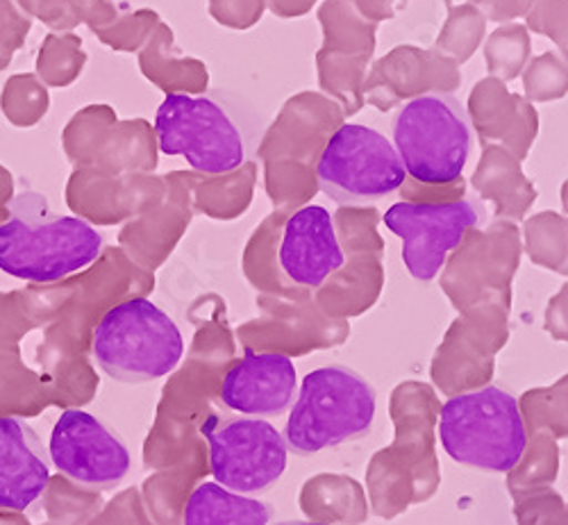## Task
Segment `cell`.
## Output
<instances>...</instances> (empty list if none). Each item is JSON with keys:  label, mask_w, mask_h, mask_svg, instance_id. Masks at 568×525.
<instances>
[{"label": "cell", "mask_w": 568, "mask_h": 525, "mask_svg": "<svg viewBox=\"0 0 568 525\" xmlns=\"http://www.w3.org/2000/svg\"><path fill=\"white\" fill-rule=\"evenodd\" d=\"M444 451L459 464L507 473L524 460L528 430L511 394L483 387L453 396L439 416Z\"/></svg>", "instance_id": "3957f363"}, {"label": "cell", "mask_w": 568, "mask_h": 525, "mask_svg": "<svg viewBox=\"0 0 568 525\" xmlns=\"http://www.w3.org/2000/svg\"><path fill=\"white\" fill-rule=\"evenodd\" d=\"M93 357L125 385H141L169 375L184 355V340L175 321L146 299L114 305L93 330Z\"/></svg>", "instance_id": "277c9868"}, {"label": "cell", "mask_w": 568, "mask_h": 525, "mask_svg": "<svg viewBox=\"0 0 568 525\" xmlns=\"http://www.w3.org/2000/svg\"><path fill=\"white\" fill-rule=\"evenodd\" d=\"M405 175L394 143L383 132L353 123L327 139L316 164L321 189L339 205L383 201L403 186Z\"/></svg>", "instance_id": "52a82bcc"}, {"label": "cell", "mask_w": 568, "mask_h": 525, "mask_svg": "<svg viewBox=\"0 0 568 525\" xmlns=\"http://www.w3.org/2000/svg\"><path fill=\"white\" fill-rule=\"evenodd\" d=\"M296 366L282 353H248L223 377L221 401L242 416H280L296 398Z\"/></svg>", "instance_id": "7c38bea8"}, {"label": "cell", "mask_w": 568, "mask_h": 525, "mask_svg": "<svg viewBox=\"0 0 568 525\" xmlns=\"http://www.w3.org/2000/svg\"><path fill=\"white\" fill-rule=\"evenodd\" d=\"M480 223V208L473 201L396 203L385 214V225L403 239V262L412 277H437L450 251L464 234Z\"/></svg>", "instance_id": "9c48e42d"}, {"label": "cell", "mask_w": 568, "mask_h": 525, "mask_svg": "<svg viewBox=\"0 0 568 525\" xmlns=\"http://www.w3.org/2000/svg\"><path fill=\"white\" fill-rule=\"evenodd\" d=\"M12 216L0 223V271L30 282H58L103 253L101 232L78 216L49 214L43 201L19 196Z\"/></svg>", "instance_id": "6da1fadb"}, {"label": "cell", "mask_w": 568, "mask_h": 525, "mask_svg": "<svg viewBox=\"0 0 568 525\" xmlns=\"http://www.w3.org/2000/svg\"><path fill=\"white\" fill-rule=\"evenodd\" d=\"M155 132L164 155H180L201 173H230L248 158L246 132L223 93H169L158 110Z\"/></svg>", "instance_id": "8992f818"}, {"label": "cell", "mask_w": 568, "mask_h": 525, "mask_svg": "<svg viewBox=\"0 0 568 525\" xmlns=\"http://www.w3.org/2000/svg\"><path fill=\"white\" fill-rule=\"evenodd\" d=\"M277 525H325V523H314V521H282Z\"/></svg>", "instance_id": "9a60e30c"}, {"label": "cell", "mask_w": 568, "mask_h": 525, "mask_svg": "<svg viewBox=\"0 0 568 525\" xmlns=\"http://www.w3.org/2000/svg\"><path fill=\"white\" fill-rule=\"evenodd\" d=\"M394 147L416 182L439 186L459 180L473 147L464 105L442 91L416 95L394 119Z\"/></svg>", "instance_id": "5b68a950"}, {"label": "cell", "mask_w": 568, "mask_h": 525, "mask_svg": "<svg viewBox=\"0 0 568 525\" xmlns=\"http://www.w3.org/2000/svg\"><path fill=\"white\" fill-rule=\"evenodd\" d=\"M277 264L284 277L301 286H321L346 264L333 216L321 205H305L282 228Z\"/></svg>", "instance_id": "8fae6325"}, {"label": "cell", "mask_w": 568, "mask_h": 525, "mask_svg": "<svg viewBox=\"0 0 568 525\" xmlns=\"http://www.w3.org/2000/svg\"><path fill=\"white\" fill-rule=\"evenodd\" d=\"M375 410L377 396L366 377L342 364L321 366L303 377L284 440L296 455H316L366 437Z\"/></svg>", "instance_id": "7a4b0ae2"}, {"label": "cell", "mask_w": 568, "mask_h": 525, "mask_svg": "<svg viewBox=\"0 0 568 525\" xmlns=\"http://www.w3.org/2000/svg\"><path fill=\"white\" fill-rule=\"evenodd\" d=\"M201 433L210 446L214 481L232 492L262 494L287 471V440L260 416H212L201 425Z\"/></svg>", "instance_id": "ba28073f"}, {"label": "cell", "mask_w": 568, "mask_h": 525, "mask_svg": "<svg viewBox=\"0 0 568 525\" xmlns=\"http://www.w3.org/2000/svg\"><path fill=\"white\" fill-rule=\"evenodd\" d=\"M49 455L71 483L87 489L121 485L132 466L125 442L101 418L84 410H67L51 433Z\"/></svg>", "instance_id": "30bf717a"}, {"label": "cell", "mask_w": 568, "mask_h": 525, "mask_svg": "<svg viewBox=\"0 0 568 525\" xmlns=\"http://www.w3.org/2000/svg\"><path fill=\"white\" fill-rule=\"evenodd\" d=\"M273 509L257 498L219 483H201L186 498L184 525H268Z\"/></svg>", "instance_id": "5bb4252c"}, {"label": "cell", "mask_w": 568, "mask_h": 525, "mask_svg": "<svg viewBox=\"0 0 568 525\" xmlns=\"http://www.w3.org/2000/svg\"><path fill=\"white\" fill-rule=\"evenodd\" d=\"M51 483L49 455L30 423L0 416V509L26 512Z\"/></svg>", "instance_id": "4fadbf2b"}]
</instances>
